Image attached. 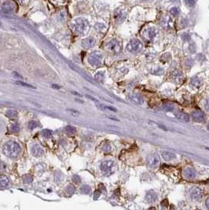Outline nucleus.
<instances>
[{
	"instance_id": "1",
	"label": "nucleus",
	"mask_w": 209,
	"mask_h": 210,
	"mask_svg": "<svg viewBox=\"0 0 209 210\" xmlns=\"http://www.w3.org/2000/svg\"><path fill=\"white\" fill-rule=\"evenodd\" d=\"M3 151L6 157L11 159H15L18 158L19 154L21 151V148L15 141H9L3 145Z\"/></svg>"
},
{
	"instance_id": "2",
	"label": "nucleus",
	"mask_w": 209,
	"mask_h": 210,
	"mask_svg": "<svg viewBox=\"0 0 209 210\" xmlns=\"http://www.w3.org/2000/svg\"><path fill=\"white\" fill-rule=\"evenodd\" d=\"M73 28L78 34L84 35L89 30L90 24L86 19L78 18L73 22Z\"/></svg>"
},
{
	"instance_id": "3",
	"label": "nucleus",
	"mask_w": 209,
	"mask_h": 210,
	"mask_svg": "<svg viewBox=\"0 0 209 210\" xmlns=\"http://www.w3.org/2000/svg\"><path fill=\"white\" fill-rule=\"evenodd\" d=\"M143 48V45L140 40H137V39H132L130 41L129 43H127L126 46V50L130 53L132 54H135V53H139L141 51V50Z\"/></svg>"
},
{
	"instance_id": "4",
	"label": "nucleus",
	"mask_w": 209,
	"mask_h": 210,
	"mask_svg": "<svg viewBox=\"0 0 209 210\" xmlns=\"http://www.w3.org/2000/svg\"><path fill=\"white\" fill-rule=\"evenodd\" d=\"M100 168H101L102 173L106 176H109L111 174L113 173L116 170V163L110 160L104 161L100 165Z\"/></svg>"
},
{
	"instance_id": "5",
	"label": "nucleus",
	"mask_w": 209,
	"mask_h": 210,
	"mask_svg": "<svg viewBox=\"0 0 209 210\" xmlns=\"http://www.w3.org/2000/svg\"><path fill=\"white\" fill-rule=\"evenodd\" d=\"M103 55L99 51H94L89 55L88 61L93 66H98L102 64Z\"/></svg>"
},
{
	"instance_id": "6",
	"label": "nucleus",
	"mask_w": 209,
	"mask_h": 210,
	"mask_svg": "<svg viewBox=\"0 0 209 210\" xmlns=\"http://www.w3.org/2000/svg\"><path fill=\"white\" fill-rule=\"evenodd\" d=\"M106 48L109 51L112 52L113 54H118L120 53L122 48V45L119 40L113 39V40H110L106 45Z\"/></svg>"
},
{
	"instance_id": "7",
	"label": "nucleus",
	"mask_w": 209,
	"mask_h": 210,
	"mask_svg": "<svg viewBox=\"0 0 209 210\" xmlns=\"http://www.w3.org/2000/svg\"><path fill=\"white\" fill-rule=\"evenodd\" d=\"M157 36H158V30L154 27L148 28L143 32L144 38L145 40H149V41L155 40Z\"/></svg>"
},
{
	"instance_id": "8",
	"label": "nucleus",
	"mask_w": 209,
	"mask_h": 210,
	"mask_svg": "<svg viewBox=\"0 0 209 210\" xmlns=\"http://www.w3.org/2000/svg\"><path fill=\"white\" fill-rule=\"evenodd\" d=\"M147 163L150 167H156L160 164V158L157 153H151L147 157Z\"/></svg>"
},
{
	"instance_id": "9",
	"label": "nucleus",
	"mask_w": 209,
	"mask_h": 210,
	"mask_svg": "<svg viewBox=\"0 0 209 210\" xmlns=\"http://www.w3.org/2000/svg\"><path fill=\"white\" fill-rule=\"evenodd\" d=\"M126 18V12L122 9H117L114 11V20L117 23H121Z\"/></svg>"
},
{
	"instance_id": "10",
	"label": "nucleus",
	"mask_w": 209,
	"mask_h": 210,
	"mask_svg": "<svg viewBox=\"0 0 209 210\" xmlns=\"http://www.w3.org/2000/svg\"><path fill=\"white\" fill-rule=\"evenodd\" d=\"M190 197L192 200L194 201H200L202 197V191L198 187H194L192 188L190 191Z\"/></svg>"
},
{
	"instance_id": "11",
	"label": "nucleus",
	"mask_w": 209,
	"mask_h": 210,
	"mask_svg": "<svg viewBox=\"0 0 209 210\" xmlns=\"http://www.w3.org/2000/svg\"><path fill=\"white\" fill-rule=\"evenodd\" d=\"M160 25L161 27H163L165 29H169L171 28H172L173 25V21L172 19L170 18L169 16L165 15L163 17L161 22H160Z\"/></svg>"
},
{
	"instance_id": "12",
	"label": "nucleus",
	"mask_w": 209,
	"mask_h": 210,
	"mask_svg": "<svg viewBox=\"0 0 209 210\" xmlns=\"http://www.w3.org/2000/svg\"><path fill=\"white\" fill-rule=\"evenodd\" d=\"M191 117L194 120V121L197 122H203L205 120V115L203 112L200 110H196L194 111L191 114Z\"/></svg>"
},
{
	"instance_id": "13",
	"label": "nucleus",
	"mask_w": 209,
	"mask_h": 210,
	"mask_svg": "<svg viewBox=\"0 0 209 210\" xmlns=\"http://www.w3.org/2000/svg\"><path fill=\"white\" fill-rule=\"evenodd\" d=\"M95 42V40L93 37H87L82 41V46L83 48L90 49L94 46Z\"/></svg>"
},
{
	"instance_id": "14",
	"label": "nucleus",
	"mask_w": 209,
	"mask_h": 210,
	"mask_svg": "<svg viewBox=\"0 0 209 210\" xmlns=\"http://www.w3.org/2000/svg\"><path fill=\"white\" fill-rule=\"evenodd\" d=\"M175 116L180 120L182 121H185V122H189L190 120V117L189 116V114L186 113H185L184 111H182V110H178L176 111L175 113Z\"/></svg>"
},
{
	"instance_id": "15",
	"label": "nucleus",
	"mask_w": 209,
	"mask_h": 210,
	"mask_svg": "<svg viewBox=\"0 0 209 210\" xmlns=\"http://www.w3.org/2000/svg\"><path fill=\"white\" fill-rule=\"evenodd\" d=\"M128 98L130 99V101H131L132 102L137 104V105H141L144 102L143 98L141 97L140 94H130L128 95Z\"/></svg>"
},
{
	"instance_id": "16",
	"label": "nucleus",
	"mask_w": 209,
	"mask_h": 210,
	"mask_svg": "<svg viewBox=\"0 0 209 210\" xmlns=\"http://www.w3.org/2000/svg\"><path fill=\"white\" fill-rule=\"evenodd\" d=\"M157 193L153 190H149L146 193L145 195V201H147L148 203H153L154 201H157Z\"/></svg>"
},
{
	"instance_id": "17",
	"label": "nucleus",
	"mask_w": 209,
	"mask_h": 210,
	"mask_svg": "<svg viewBox=\"0 0 209 210\" xmlns=\"http://www.w3.org/2000/svg\"><path fill=\"white\" fill-rule=\"evenodd\" d=\"M31 153L35 157H41L43 154V149L39 144H36L31 147Z\"/></svg>"
},
{
	"instance_id": "18",
	"label": "nucleus",
	"mask_w": 209,
	"mask_h": 210,
	"mask_svg": "<svg viewBox=\"0 0 209 210\" xmlns=\"http://www.w3.org/2000/svg\"><path fill=\"white\" fill-rule=\"evenodd\" d=\"M183 176L186 179H194L196 176V172L191 168H187L183 172Z\"/></svg>"
},
{
	"instance_id": "19",
	"label": "nucleus",
	"mask_w": 209,
	"mask_h": 210,
	"mask_svg": "<svg viewBox=\"0 0 209 210\" xmlns=\"http://www.w3.org/2000/svg\"><path fill=\"white\" fill-rule=\"evenodd\" d=\"M161 155H162V158H163V160L166 161V162L172 161L176 158V156H175L174 153L168 152V151H163L161 153Z\"/></svg>"
},
{
	"instance_id": "20",
	"label": "nucleus",
	"mask_w": 209,
	"mask_h": 210,
	"mask_svg": "<svg viewBox=\"0 0 209 210\" xmlns=\"http://www.w3.org/2000/svg\"><path fill=\"white\" fill-rule=\"evenodd\" d=\"M9 186V180L5 176L0 175V189H6Z\"/></svg>"
},
{
	"instance_id": "21",
	"label": "nucleus",
	"mask_w": 209,
	"mask_h": 210,
	"mask_svg": "<svg viewBox=\"0 0 209 210\" xmlns=\"http://www.w3.org/2000/svg\"><path fill=\"white\" fill-rule=\"evenodd\" d=\"M13 7L14 6L13 5V3L10 2H6L2 5V9L4 12L9 13H10L13 10Z\"/></svg>"
},
{
	"instance_id": "22",
	"label": "nucleus",
	"mask_w": 209,
	"mask_h": 210,
	"mask_svg": "<svg viewBox=\"0 0 209 210\" xmlns=\"http://www.w3.org/2000/svg\"><path fill=\"white\" fill-rule=\"evenodd\" d=\"M42 135L45 139H50L53 136V133L50 130L45 129V130H43V131H42Z\"/></svg>"
},
{
	"instance_id": "23",
	"label": "nucleus",
	"mask_w": 209,
	"mask_h": 210,
	"mask_svg": "<svg viewBox=\"0 0 209 210\" xmlns=\"http://www.w3.org/2000/svg\"><path fill=\"white\" fill-rule=\"evenodd\" d=\"M95 79L100 83H102L104 81V73L102 72H98L95 74Z\"/></svg>"
},
{
	"instance_id": "24",
	"label": "nucleus",
	"mask_w": 209,
	"mask_h": 210,
	"mask_svg": "<svg viewBox=\"0 0 209 210\" xmlns=\"http://www.w3.org/2000/svg\"><path fill=\"white\" fill-rule=\"evenodd\" d=\"M171 76H172L174 79H179V78H181L182 76H183V74H182V73L180 70L178 69L174 71L172 74H171Z\"/></svg>"
},
{
	"instance_id": "25",
	"label": "nucleus",
	"mask_w": 209,
	"mask_h": 210,
	"mask_svg": "<svg viewBox=\"0 0 209 210\" xmlns=\"http://www.w3.org/2000/svg\"><path fill=\"white\" fill-rule=\"evenodd\" d=\"M6 116H9V118H16L17 116V111H15V110H8L6 112Z\"/></svg>"
},
{
	"instance_id": "26",
	"label": "nucleus",
	"mask_w": 209,
	"mask_h": 210,
	"mask_svg": "<svg viewBox=\"0 0 209 210\" xmlns=\"http://www.w3.org/2000/svg\"><path fill=\"white\" fill-rule=\"evenodd\" d=\"M65 130L68 134H74L76 132V128H74L73 126H71V125L66 126L65 128Z\"/></svg>"
},
{
	"instance_id": "27",
	"label": "nucleus",
	"mask_w": 209,
	"mask_h": 210,
	"mask_svg": "<svg viewBox=\"0 0 209 210\" xmlns=\"http://www.w3.org/2000/svg\"><path fill=\"white\" fill-rule=\"evenodd\" d=\"M170 13H171V14L172 16H175V17H176V16H178V14H179L180 10H179V9L177 8V7H172L171 9H170Z\"/></svg>"
},
{
	"instance_id": "28",
	"label": "nucleus",
	"mask_w": 209,
	"mask_h": 210,
	"mask_svg": "<svg viewBox=\"0 0 209 210\" xmlns=\"http://www.w3.org/2000/svg\"><path fill=\"white\" fill-rule=\"evenodd\" d=\"M17 84H18V85H21V86H23V87H25V88H33L35 89L34 86L31 85V84H28L27 83H25V82H21V81H17L16 82Z\"/></svg>"
},
{
	"instance_id": "29",
	"label": "nucleus",
	"mask_w": 209,
	"mask_h": 210,
	"mask_svg": "<svg viewBox=\"0 0 209 210\" xmlns=\"http://www.w3.org/2000/svg\"><path fill=\"white\" fill-rule=\"evenodd\" d=\"M37 126H38V124L35 120H31L28 123V128L29 129H34V128H36Z\"/></svg>"
},
{
	"instance_id": "30",
	"label": "nucleus",
	"mask_w": 209,
	"mask_h": 210,
	"mask_svg": "<svg viewBox=\"0 0 209 210\" xmlns=\"http://www.w3.org/2000/svg\"><path fill=\"white\" fill-rule=\"evenodd\" d=\"M98 108H100V109H102V110H112V111H117V110H116L115 108H113V107L111 106H104V105H102V104L98 105Z\"/></svg>"
},
{
	"instance_id": "31",
	"label": "nucleus",
	"mask_w": 209,
	"mask_h": 210,
	"mask_svg": "<svg viewBox=\"0 0 209 210\" xmlns=\"http://www.w3.org/2000/svg\"><path fill=\"white\" fill-rule=\"evenodd\" d=\"M10 129H11V131L13 132H17L19 131V125H11V127H10Z\"/></svg>"
},
{
	"instance_id": "32",
	"label": "nucleus",
	"mask_w": 209,
	"mask_h": 210,
	"mask_svg": "<svg viewBox=\"0 0 209 210\" xmlns=\"http://www.w3.org/2000/svg\"><path fill=\"white\" fill-rule=\"evenodd\" d=\"M180 25H181V28H186L188 25V22L186 19H182L180 22Z\"/></svg>"
},
{
	"instance_id": "33",
	"label": "nucleus",
	"mask_w": 209,
	"mask_h": 210,
	"mask_svg": "<svg viewBox=\"0 0 209 210\" xmlns=\"http://www.w3.org/2000/svg\"><path fill=\"white\" fill-rule=\"evenodd\" d=\"M81 190L83 192H84V193H89L90 190V186H86V185H84V186H82Z\"/></svg>"
},
{
	"instance_id": "34",
	"label": "nucleus",
	"mask_w": 209,
	"mask_h": 210,
	"mask_svg": "<svg viewBox=\"0 0 209 210\" xmlns=\"http://www.w3.org/2000/svg\"><path fill=\"white\" fill-rule=\"evenodd\" d=\"M186 3V6H188V7H192V6H194V5H195V3H196V2L195 1H186L185 2Z\"/></svg>"
},
{
	"instance_id": "35",
	"label": "nucleus",
	"mask_w": 209,
	"mask_h": 210,
	"mask_svg": "<svg viewBox=\"0 0 209 210\" xmlns=\"http://www.w3.org/2000/svg\"><path fill=\"white\" fill-rule=\"evenodd\" d=\"M190 38L191 36L189 33H187V32H186V33H184L182 35V39H183L185 41H187V40H190Z\"/></svg>"
},
{
	"instance_id": "36",
	"label": "nucleus",
	"mask_w": 209,
	"mask_h": 210,
	"mask_svg": "<svg viewBox=\"0 0 209 210\" xmlns=\"http://www.w3.org/2000/svg\"><path fill=\"white\" fill-rule=\"evenodd\" d=\"M163 110H165V111H173L174 110V107L171 106H164L163 108Z\"/></svg>"
},
{
	"instance_id": "37",
	"label": "nucleus",
	"mask_w": 209,
	"mask_h": 210,
	"mask_svg": "<svg viewBox=\"0 0 209 210\" xmlns=\"http://www.w3.org/2000/svg\"><path fill=\"white\" fill-rule=\"evenodd\" d=\"M95 28H97V29H98V31H99V32H102V28H104V24H97L95 25Z\"/></svg>"
},
{
	"instance_id": "38",
	"label": "nucleus",
	"mask_w": 209,
	"mask_h": 210,
	"mask_svg": "<svg viewBox=\"0 0 209 210\" xmlns=\"http://www.w3.org/2000/svg\"><path fill=\"white\" fill-rule=\"evenodd\" d=\"M204 108L207 111H209V98H208L204 102Z\"/></svg>"
},
{
	"instance_id": "39",
	"label": "nucleus",
	"mask_w": 209,
	"mask_h": 210,
	"mask_svg": "<svg viewBox=\"0 0 209 210\" xmlns=\"http://www.w3.org/2000/svg\"><path fill=\"white\" fill-rule=\"evenodd\" d=\"M68 111H69L70 113H72V114L73 116H79V115H80V113H79V112H77V111H76V110H68Z\"/></svg>"
},
{
	"instance_id": "40",
	"label": "nucleus",
	"mask_w": 209,
	"mask_h": 210,
	"mask_svg": "<svg viewBox=\"0 0 209 210\" xmlns=\"http://www.w3.org/2000/svg\"><path fill=\"white\" fill-rule=\"evenodd\" d=\"M5 169V164L3 163H0V172H2Z\"/></svg>"
},
{
	"instance_id": "41",
	"label": "nucleus",
	"mask_w": 209,
	"mask_h": 210,
	"mask_svg": "<svg viewBox=\"0 0 209 210\" xmlns=\"http://www.w3.org/2000/svg\"><path fill=\"white\" fill-rule=\"evenodd\" d=\"M86 98H90V99H91V100H93L94 102H98V100H97V99H95L94 98L91 97V96H89V95H86Z\"/></svg>"
},
{
	"instance_id": "42",
	"label": "nucleus",
	"mask_w": 209,
	"mask_h": 210,
	"mask_svg": "<svg viewBox=\"0 0 209 210\" xmlns=\"http://www.w3.org/2000/svg\"><path fill=\"white\" fill-rule=\"evenodd\" d=\"M205 204H206L207 208L209 209V197L206 199V201H205Z\"/></svg>"
},
{
	"instance_id": "43",
	"label": "nucleus",
	"mask_w": 209,
	"mask_h": 210,
	"mask_svg": "<svg viewBox=\"0 0 209 210\" xmlns=\"http://www.w3.org/2000/svg\"><path fill=\"white\" fill-rule=\"evenodd\" d=\"M52 88H54V89H60V86L56 85V84H53Z\"/></svg>"
},
{
	"instance_id": "44",
	"label": "nucleus",
	"mask_w": 209,
	"mask_h": 210,
	"mask_svg": "<svg viewBox=\"0 0 209 210\" xmlns=\"http://www.w3.org/2000/svg\"><path fill=\"white\" fill-rule=\"evenodd\" d=\"M208 130H209V123H208Z\"/></svg>"
}]
</instances>
